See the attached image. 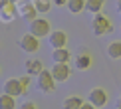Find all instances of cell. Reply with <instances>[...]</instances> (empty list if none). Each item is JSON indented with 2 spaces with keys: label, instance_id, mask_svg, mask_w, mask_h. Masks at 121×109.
<instances>
[{
  "label": "cell",
  "instance_id": "obj_1",
  "mask_svg": "<svg viewBox=\"0 0 121 109\" xmlns=\"http://www.w3.org/2000/svg\"><path fill=\"white\" fill-rule=\"evenodd\" d=\"M91 30L95 36H105V34L111 32V20L107 16H103L101 12L93 14V20H91Z\"/></svg>",
  "mask_w": 121,
  "mask_h": 109
},
{
  "label": "cell",
  "instance_id": "obj_2",
  "mask_svg": "<svg viewBox=\"0 0 121 109\" xmlns=\"http://www.w3.org/2000/svg\"><path fill=\"white\" fill-rule=\"evenodd\" d=\"M56 77L52 75V71L50 69H42V73L38 75V79H36V85H38V89L42 93H52L54 89H56Z\"/></svg>",
  "mask_w": 121,
  "mask_h": 109
},
{
  "label": "cell",
  "instance_id": "obj_3",
  "mask_svg": "<svg viewBox=\"0 0 121 109\" xmlns=\"http://www.w3.org/2000/svg\"><path fill=\"white\" fill-rule=\"evenodd\" d=\"M30 32L38 38H46V36L52 34V24L46 18H36V20L30 22Z\"/></svg>",
  "mask_w": 121,
  "mask_h": 109
},
{
  "label": "cell",
  "instance_id": "obj_4",
  "mask_svg": "<svg viewBox=\"0 0 121 109\" xmlns=\"http://www.w3.org/2000/svg\"><path fill=\"white\" fill-rule=\"evenodd\" d=\"M18 44L26 54H34V52H38V48H40V38L34 36L32 32H28V34H24V36L18 40Z\"/></svg>",
  "mask_w": 121,
  "mask_h": 109
},
{
  "label": "cell",
  "instance_id": "obj_5",
  "mask_svg": "<svg viewBox=\"0 0 121 109\" xmlns=\"http://www.w3.org/2000/svg\"><path fill=\"white\" fill-rule=\"evenodd\" d=\"M4 93L14 95V97H20L22 93H26V89H24L20 77H10V79H6V81H4Z\"/></svg>",
  "mask_w": 121,
  "mask_h": 109
},
{
  "label": "cell",
  "instance_id": "obj_6",
  "mask_svg": "<svg viewBox=\"0 0 121 109\" xmlns=\"http://www.w3.org/2000/svg\"><path fill=\"white\" fill-rule=\"evenodd\" d=\"M50 71L56 77V81H65L69 77V66L65 62H54V66L50 67Z\"/></svg>",
  "mask_w": 121,
  "mask_h": 109
},
{
  "label": "cell",
  "instance_id": "obj_7",
  "mask_svg": "<svg viewBox=\"0 0 121 109\" xmlns=\"http://www.w3.org/2000/svg\"><path fill=\"white\" fill-rule=\"evenodd\" d=\"M18 14H20V16H22V18L30 24L32 20H36V18H38V16H36V14H38V8L34 6V2H22V4L18 6Z\"/></svg>",
  "mask_w": 121,
  "mask_h": 109
},
{
  "label": "cell",
  "instance_id": "obj_8",
  "mask_svg": "<svg viewBox=\"0 0 121 109\" xmlns=\"http://www.w3.org/2000/svg\"><path fill=\"white\" fill-rule=\"evenodd\" d=\"M48 42L52 48H65L68 44V34L62 32V30H52V34L48 36Z\"/></svg>",
  "mask_w": 121,
  "mask_h": 109
},
{
  "label": "cell",
  "instance_id": "obj_9",
  "mask_svg": "<svg viewBox=\"0 0 121 109\" xmlns=\"http://www.w3.org/2000/svg\"><path fill=\"white\" fill-rule=\"evenodd\" d=\"M89 101H91L97 109L103 107L105 103H107V93H105V89H101V87H93L91 91H89Z\"/></svg>",
  "mask_w": 121,
  "mask_h": 109
},
{
  "label": "cell",
  "instance_id": "obj_10",
  "mask_svg": "<svg viewBox=\"0 0 121 109\" xmlns=\"http://www.w3.org/2000/svg\"><path fill=\"white\" fill-rule=\"evenodd\" d=\"M14 18H16V4H14L12 0H8V2H4L2 6H0V20L12 22Z\"/></svg>",
  "mask_w": 121,
  "mask_h": 109
},
{
  "label": "cell",
  "instance_id": "obj_11",
  "mask_svg": "<svg viewBox=\"0 0 121 109\" xmlns=\"http://www.w3.org/2000/svg\"><path fill=\"white\" fill-rule=\"evenodd\" d=\"M44 69V63L40 62V59H28L26 62V73H30V75H40Z\"/></svg>",
  "mask_w": 121,
  "mask_h": 109
},
{
  "label": "cell",
  "instance_id": "obj_12",
  "mask_svg": "<svg viewBox=\"0 0 121 109\" xmlns=\"http://www.w3.org/2000/svg\"><path fill=\"white\" fill-rule=\"evenodd\" d=\"M83 105V99L79 97V95H69V97H65L64 99V109H79Z\"/></svg>",
  "mask_w": 121,
  "mask_h": 109
},
{
  "label": "cell",
  "instance_id": "obj_13",
  "mask_svg": "<svg viewBox=\"0 0 121 109\" xmlns=\"http://www.w3.org/2000/svg\"><path fill=\"white\" fill-rule=\"evenodd\" d=\"M52 59H54V62H65V63H68V62H69V52H68V48H54Z\"/></svg>",
  "mask_w": 121,
  "mask_h": 109
},
{
  "label": "cell",
  "instance_id": "obj_14",
  "mask_svg": "<svg viewBox=\"0 0 121 109\" xmlns=\"http://www.w3.org/2000/svg\"><path fill=\"white\" fill-rule=\"evenodd\" d=\"M0 109H16V97L2 93L0 95Z\"/></svg>",
  "mask_w": 121,
  "mask_h": 109
},
{
  "label": "cell",
  "instance_id": "obj_15",
  "mask_svg": "<svg viewBox=\"0 0 121 109\" xmlns=\"http://www.w3.org/2000/svg\"><path fill=\"white\" fill-rule=\"evenodd\" d=\"M68 10L72 14H79V12H83L85 10V0H68Z\"/></svg>",
  "mask_w": 121,
  "mask_h": 109
},
{
  "label": "cell",
  "instance_id": "obj_16",
  "mask_svg": "<svg viewBox=\"0 0 121 109\" xmlns=\"http://www.w3.org/2000/svg\"><path fill=\"white\" fill-rule=\"evenodd\" d=\"M103 4H105V0H85V10H89L91 14H97V12H101Z\"/></svg>",
  "mask_w": 121,
  "mask_h": 109
},
{
  "label": "cell",
  "instance_id": "obj_17",
  "mask_svg": "<svg viewBox=\"0 0 121 109\" xmlns=\"http://www.w3.org/2000/svg\"><path fill=\"white\" fill-rule=\"evenodd\" d=\"M107 56L111 59H119L121 58V42H111L107 46Z\"/></svg>",
  "mask_w": 121,
  "mask_h": 109
},
{
  "label": "cell",
  "instance_id": "obj_18",
  "mask_svg": "<svg viewBox=\"0 0 121 109\" xmlns=\"http://www.w3.org/2000/svg\"><path fill=\"white\" fill-rule=\"evenodd\" d=\"M52 4H54V0H34V6L38 8V12H50Z\"/></svg>",
  "mask_w": 121,
  "mask_h": 109
},
{
  "label": "cell",
  "instance_id": "obj_19",
  "mask_svg": "<svg viewBox=\"0 0 121 109\" xmlns=\"http://www.w3.org/2000/svg\"><path fill=\"white\" fill-rule=\"evenodd\" d=\"M75 66H78V69H87L89 66H91V56L82 54V56L78 58V62H75Z\"/></svg>",
  "mask_w": 121,
  "mask_h": 109
},
{
  "label": "cell",
  "instance_id": "obj_20",
  "mask_svg": "<svg viewBox=\"0 0 121 109\" xmlns=\"http://www.w3.org/2000/svg\"><path fill=\"white\" fill-rule=\"evenodd\" d=\"M20 109H38V107H36L34 101H24L22 105H20Z\"/></svg>",
  "mask_w": 121,
  "mask_h": 109
},
{
  "label": "cell",
  "instance_id": "obj_21",
  "mask_svg": "<svg viewBox=\"0 0 121 109\" xmlns=\"http://www.w3.org/2000/svg\"><path fill=\"white\" fill-rule=\"evenodd\" d=\"M20 81H22V85H24V89L28 91V85H30V73H26L24 77H20Z\"/></svg>",
  "mask_w": 121,
  "mask_h": 109
},
{
  "label": "cell",
  "instance_id": "obj_22",
  "mask_svg": "<svg viewBox=\"0 0 121 109\" xmlns=\"http://www.w3.org/2000/svg\"><path fill=\"white\" fill-rule=\"evenodd\" d=\"M79 109H97V107H95V105H93V103H91V101H87V103H85V101H83V105H82V107H79Z\"/></svg>",
  "mask_w": 121,
  "mask_h": 109
},
{
  "label": "cell",
  "instance_id": "obj_23",
  "mask_svg": "<svg viewBox=\"0 0 121 109\" xmlns=\"http://www.w3.org/2000/svg\"><path fill=\"white\" fill-rule=\"evenodd\" d=\"M54 4L56 6H64V4H68V0H54Z\"/></svg>",
  "mask_w": 121,
  "mask_h": 109
},
{
  "label": "cell",
  "instance_id": "obj_24",
  "mask_svg": "<svg viewBox=\"0 0 121 109\" xmlns=\"http://www.w3.org/2000/svg\"><path fill=\"white\" fill-rule=\"evenodd\" d=\"M115 6H117V12L121 14V0H117V2H115Z\"/></svg>",
  "mask_w": 121,
  "mask_h": 109
},
{
  "label": "cell",
  "instance_id": "obj_25",
  "mask_svg": "<svg viewBox=\"0 0 121 109\" xmlns=\"http://www.w3.org/2000/svg\"><path fill=\"white\" fill-rule=\"evenodd\" d=\"M117 109H121V95H119V99H117Z\"/></svg>",
  "mask_w": 121,
  "mask_h": 109
}]
</instances>
